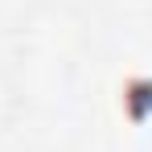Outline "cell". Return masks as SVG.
Wrapping results in <instances>:
<instances>
[{
    "label": "cell",
    "instance_id": "cell-1",
    "mask_svg": "<svg viewBox=\"0 0 152 152\" xmlns=\"http://www.w3.org/2000/svg\"><path fill=\"white\" fill-rule=\"evenodd\" d=\"M78 41H82V21L70 8H62V4L37 8L33 21H29V29L21 33V45H29L41 58H58V62H66L78 50Z\"/></svg>",
    "mask_w": 152,
    "mask_h": 152
},
{
    "label": "cell",
    "instance_id": "cell-2",
    "mask_svg": "<svg viewBox=\"0 0 152 152\" xmlns=\"http://www.w3.org/2000/svg\"><path fill=\"white\" fill-rule=\"evenodd\" d=\"M21 111H25V86L17 82L12 70H4V66H0V140L17 127Z\"/></svg>",
    "mask_w": 152,
    "mask_h": 152
}]
</instances>
